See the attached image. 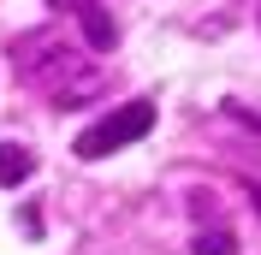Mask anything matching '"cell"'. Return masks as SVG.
<instances>
[{
	"mask_svg": "<svg viewBox=\"0 0 261 255\" xmlns=\"http://www.w3.org/2000/svg\"><path fill=\"white\" fill-rule=\"evenodd\" d=\"M249 202H255V214H261V184H249Z\"/></svg>",
	"mask_w": 261,
	"mask_h": 255,
	"instance_id": "8992f818",
	"label": "cell"
},
{
	"mask_svg": "<svg viewBox=\"0 0 261 255\" xmlns=\"http://www.w3.org/2000/svg\"><path fill=\"white\" fill-rule=\"evenodd\" d=\"M36 172V155L18 143H0V184H24V178Z\"/></svg>",
	"mask_w": 261,
	"mask_h": 255,
	"instance_id": "277c9868",
	"label": "cell"
},
{
	"mask_svg": "<svg viewBox=\"0 0 261 255\" xmlns=\"http://www.w3.org/2000/svg\"><path fill=\"white\" fill-rule=\"evenodd\" d=\"M190 249H196V255H231V249H238V238H231V232H220V225H214V232H202V238H196Z\"/></svg>",
	"mask_w": 261,
	"mask_h": 255,
	"instance_id": "5b68a950",
	"label": "cell"
},
{
	"mask_svg": "<svg viewBox=\"0 0 261 255\" xmlns=\"http://www.w3.org/2000/svg\"><path fill=\"white\" fill-rule=\"evenodd\" d=\"M18 71L54 101V107H83V101L101 95V71L83 54H71L65 42H48V36H24L18 42Z\"/></svg>",
	"mask_w": 261,
	"mask_h": 255,
	"instance_id": "6da1fadb",
	"label": "cell"
},
{
	"mask_svg": "<svg viewBox=\"0 0 261 255\" xmlns=\"http://www.w3.org/2000/svg\"><path fill=\"white\" fill-rule=\"evenodd\" d=\"M48 6H65V12H77L83 42H89L95 54H113V48H119V24H113V12H107L101 0H48Z\"/></svg>",
	"mask_w": 261,
	"mask_h": 255,
	"instance_id": "3957f363",
	"label": "cell"
},
{
	"mask_svg": "<svg viewBox=\"0 0 261 255\" xmlns=\"http://www.w3.org/2000/svg\"><path fill=\"white\" fill-rule=\"evenodd\" d=\"M148 131H154V101H125V107H113L107 119H95V125L77 137V160L119 155V148H130L137 137H148Z\"/></svg>",
	"mask_w": 261,
	"mask_h": 255,
	"instance_id": "7a4b0ae2",
	"label": "cell"
}]
</instances>
